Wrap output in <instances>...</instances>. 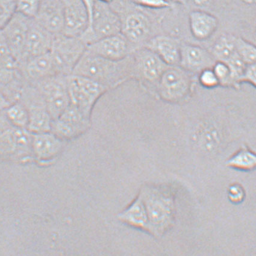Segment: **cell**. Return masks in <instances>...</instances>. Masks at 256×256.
I'll return each mask as SVG.
<instances>
[{"mask_svg": "<svg viewBox=\"0 0 256 256\" xmlns=\"http://www.w3.org/2000/svg\"><path fill=\"white\" fill-rule=\"evenodd\" d=\"M235 47L237 54L246 64L256 63V48L254 44L243 39L236 37Z\"/></svg>", "mask_w": 256, "mask_h": 256, "instance_id": "cell-26", "label": "cell"}, {"mask_svg": "<svg viewBox=\"0 0 256 256\" xmlns=\"http://www.w3.org/2000/svg\"><path fill=\"white\" fill-rule=\"evenodd\" d=\"M226 166L240 172H251L256 168V154L248 147L244 146L228 158Z\"/></svg>", "mask_w": 256, "mask_h": 256, "instance_id": "cell-23", "label": "cell"}, {"mask_svg": "<svg viewBox=\"0 0 256 256\" xmlns=\"http://www.w3.org/2000/svg\"><path fill=\"white\" fill-rule=\"evenodd\" d=\"M32 134L27 128H16L0 114V155L14 158L33 157Z\"/></svg>", "mask_w": 256, "mask_h": 256, "instance_id": "cell-6", "label": "cell"}, {"mask_svg": "<svg viewBox=\"0 0 256 256\" xmlns=\"http://www.w3.org/2000/svg\"><path fill=\"white\" fill-rule=\"evenodd\" d=\"M172 1L178 4H186L188 0H172Z\"/></svg>", "mask_w": 256, "mask_h": 256, "instance_id": "cell-38", "label": "cell"}, {"mask_svg": "<svg viewBox=\"0 0 256 256\" xmlns=\"http://www.w3.org/2000/svg\"><path fill=\"white\" fill-rule=\"evenodd\" d=\"M213 0H192L194 4L197 6L206 8L210 6Z\"/></svg>", "mask_w": 256, "mask_h": 256, "instance_id": "cell-37", "label": "cell"}, {"mask_svg": "<svg viewBox=\"0 0 256 256\" xmlns=\"http://www.w3.org/2000/svg\"><path fill=\"white\" fill-rule=\"evenodd\" d=\"M19 66L26 82L30 84L58 74L50 52L28 58Z\"/></svg>", "mask_w": 256, "mask_h": 256, "instance_id": "cell-18", "label": "cell"}, {"mask_svg": "<svg viewBox=\"0 0 256 256\" xmlns=\"http://www.w3.org/2000/svg\"><path fill=\"white\" fill-rule=\"evenodd\" d=\"M160 96L170 102L178 101L188 92L190 79L188 72L178 66H168L157 84Z\"/></svg>", "mask_w": 256, "mask_h": 256, "instance_id": "cell-10", "label": "cell"}, {"mask_svg": "<svg viewBox=\"0 0 256 256\" xmlns=\"http://www.w3.org/2000/svg\"><path fill=\"white\" fill-rule=\"evenodd\" d=\"M180 45L173 37L158 34L150 38L144 46L154 52L167 66H178L180 62Z\"/></svg>", "mask_w": 256, "mask_h": 256, "instance_id": "cell-20", "label": "cell"}, {"mask_svg": "<svg viewBox=\"0 0 256 256\" xmlns=\"http://www.w3.org/2000/svg\"><path fill=\"white\" fill-rule=\"evenodd\" d=\"M118 219L126 226L149 234L148 214L140 194L124 210L119 214Z\"/></svg>", "mask_w": 256, "mask_h": 256, "instance_id": "cell-21", "label": "cell"}, {"mask_svg": "<svg viewBox=\"0 0 256 256\" xmlns=\"http://www.w3.org/2000/svg\"><path fill=\"white\" fill-rule=\"evenodd\" d=\"M216 62L208 50L190 44H181L179 66L186 72L200 73L205 69L212 68Z\"/></svg>", "mask_w": 256, "mask_h": 256, "instance_id": "cell-17", "label": "cell"}, {"mask_svg": "<svg viewBox=\"0 0 256 256\" xmlns=\"http://www.w3.org/2000/svg\"><path fill=\"white\" fill-rule=\"evenodd\" d=\"M132 4L136 6L158 10L170 7L168 0H131Z\"/></svg>", "mask_w": 256, "mask_h": 256, "instance_id": "cell-32", "label": "cell"}, {"mask_svg": "<svg viewBox=\"0 0 256 256\" xmlns=\"http://www.w3.org/2000/svg\"><path fill=\"white\" fill-rule=\"evenodd\" d=\"M4 116L12 126L18 128H27L28 123V114L27 108L22 102H13L4 112Z\"/></svg>", "mask_w": 256, "mask_h": 256, "instance_id": "cell-25", "label": "cell"}, {"mask_svg": "<svg viewBox=\"0 0 256 256\" xmlns=\"http://www.w3.org/2000/svg\"><path fill=\"white\" fill-rule=\"evenodd\" d=\"M55 35L50 33L34 19L29 24L22 64L28 58L46 54L52 49Z\"/></svg>", "mask_w": 256, "mask_h": 256, "instance_id": "cell-15", "label": "cell"}, {"mask_svg": "<svg viewBox=\"0 0 256 256\" xmlns=\"http://www.w3.org/2000/svg\"><path fill=\"white\" fill-rule=\"evenodd\" d=\"M67 76L55 74L31 84L42 96L52 120L60 116L70 104Z\"/></svg>", "mask_w": 256, "mask_h": 256, "instance_id": "cell-8", "label": "cell"}, {"mask_svg": "<svg viewBox=\"0 0 256 256\" xmlns=\"http://www.w3.org/2000/svg\"><path fill=\"white\" fill-rule=\"evenodd\" d=\"M199 80L202 86L207 88H213L220 84L212 68L205 69L200 72Z\"/></svg>", "mask_w": 256, "mask_h": 256, "instance_id": "cell-33", "label": "cell"}, {"mask_svg": "<svg viewBox=\"0 0 256 256\" xmlns=\"http://www.w3.org/2000/svg\"><path fill=\"white\" fill-rule=\"evenodd\" d=\"M64 140L52 134L51 131L32 134V155L40 161L52 160L63 150Z\"/></svg>", "mask_w": 256, "mask_h": 256, "instance_id": "cell-19", "label": "cell"}, {"mask_svg": "<svg viewBox=\"0 0 256 256\" xmlns=\"http://www.w3.org/2000/svg\"><path fill=\"white\" fill-rule=\"evenodd\" d=\"M189 18L191 34L196 39L200 40L208 39L218 26L217 18L205 11L191 12Z\"/></svg>", "mask_w": 256, "mask_h": 256, "instance_id": "cell-22", "label": "cell"}, {"mask_svg": "<svg viewBox=\"0 0 256 256\" xmlns=\"http://www.w3.org/2000/svg\"><path fill=\"white\" fill-rule=\"evenodd\" d=\"M212 70L218 79L220 84L223 86H231L230 70L228 64L222 61H216Z\"/></svg>", "mask_w": 256, "mask_h": 256, "instance_id": "cell-30", "label": "cell"}, {"mask_svg": "<svg viewBox=\"0 0 256 256\" xmlns=\"http://www.w3.org/2000/svg\"><path fill=\"white\" fill-rule=\"evenodd\" d=\"M18 100L27 108L28 114V129L32 134L51 130L52 118L42 96L36 87L26 83Z\"/></svg>", "mask_w": 256, "mask_h": 256, "instance_id": "cell-7", "label": "cell"}, {"mask_svg": "<svg viewBox=\"0 0 256 256\" xmlns=\"http://www.w3.org/2000/svg\"><path fill=\"white\" fill-rule=\"evenodd\" d=\"M226 63L230 70L231 86H236L240 83V79L246 64L241 60L237 52Z\"/></svg>", "mask_w": 256, "mask_h": 256, "instance_id": "cell-27", "label": "cell"}, {"mask_svg": "<svg viewBox=\"0 0 256 256\" xmlns=\"http://www.w3.org/2000/svg\"><path fill=\"white\" fill-rule=\"evenodd\" d=\"M64 8L62 34L66 36L80 38L89 26V16L82 0H61Z\"/></svg>", "mask_w": 256, "mask_h": 256, "instance_id": "cell-12", "label": "cell"}, {"mask_svg": "<svg viewBox=\"0 0 256 256\" xmlns=\"http://www.w3.org/2000/svg\"><path fill=\"white\" fill-rule=\"evenodd\" d=\"M132 58L134 72L152 84H158L168 66L154 52L145 46L135 50Z\"/></svg>", "mask_w": 256, "mask_h": 256, "instance_id": "cell-11", "label": "cell"}, {"mask_svg": "<svg viewBox=\"0 0 256 256\" xmlns=\"http://www.w3.org/2000/svg\"><path fill=\"white\" fill-rule=\"evenodd\" d=\"M256 80V63L246 64L240 79V83L246 82L255 87Z\"/></svg>", "mask_w": 256, "mask_h": 256, "instance_id": "cell-35", "label": "cell"}, {"mask_svg": "<svg viewBox=\"0 0 256 256\" xmlns=\"http://www.w3.org/2000/svg\"><path fill=\"white\" fill-rule=\"evenodd\" d=\"M235 39L234 35L225 34L216 40L210 52L214 60L226 62L236 54Z\"/></svg>", "mask_w": 256, "mask_h": 256, "instance_id": "cell-24", "label": "cell"}, {"mask_svg": "<svg viewBox=\"0 0 256 256\" xmlns=\"http://www.w3.org/2000/svg\"><path fill=\"white\" fill-rule=\"evenodd\" d=\"M134 73L132 57L122 60H108L86 50L72 74L86 76L108 90L117 86Z\"/></svg>", "mask_w": 256, "mask_h": 256, "instance_id": "cell-2", "label": "cell"}, {"mask_svg": "<svg viewBox=\"0 0 256 256\" xmlns=\"http://www.w3.org/2000/svg\"><path fill=\"white\" fill-rule=\"evenodd\" d=\"M120 29L119 14L110 4L96 0L89 26L80 38L88 46L102 38L120 34Z\"/></svg>", "mask_w": 256, "mask_h": 256, "instance_id": "cell-4", "label": "cell"}, {"mask_svg": "<svg viewBox=\"0 0 256 256\" xmlns=\"http://www.w3.org/2000/svg\"><path fill=\"white\" fill-rule=\"evenodd\" d=\"M148 214L149 234L162 237L173 228L176 220L174 188L170 185H146L139 194Z\"/></svg>", "mask_w": 256, "mask_h": 256, "instance_id": "cell-1", "label": "cell"}, {"mask_svg": "<svg viewBox=\"0 0 256 256\" xmlns=\"http://www.w3.org/2000/svg\"><path fill=\"white\" fill-rule=\"evenodd\" d=\"M34 20L55 36L62 34L64 16L61 0H41L39 11Z\"/></svg>", "mask_w": 256, "mask_h": 256, "instance_id": "cell-16", "label": "cell"}, {"mask_svg": "<svg viewBox=\"0 0 256 256\" xmlns=\"http://www.w3.org/2000/svg\"><path fill=\"white\" fill-rule=\"evenodd\" d=\"M13 104L4 94L0 92V114L4 113Z\"/></svg>", "mask_w": 256, "mask_h": 256, "instance_id": "cell-36", "label": "cell"}, {"mask_svg": "<svg viewBox=\"0 0 256 256\" xmlns=\"http://www.w3.org/2000/svg\"><path fill=\"white\" fill-rule=\"evenodd\" d=\"M16 13L4 28L2 29L12 54L20 63L24 52L26 38L30 20Z\"/></svg>", "mask_w": 256, "mask_h": 256, "instance_id": "cell-13", "label": "cell"}, {"mask_svg": "<svg viewBox=\"0 0 256 256\" xmlns=\"http://www.w3.org/2000/svg\"><path fill=\"white\" fill-rule=\"evenodd\" d=\"M246 1H254V0H246Z\"/></svg>", "mask_w": 256, "mask_h": 256, "instance_id": "cell-40", "label": "cell"}, {"mask_svg": "<svg viewBox=\"0 0 256 256\" xmlns=\"http://www.w3.org/2000/svg\"><path fill=\"white\" fill-rule=\"evenodd\" d=\"M16 14L14 0H0V30L4 28Z\"/></svg>", "mask_w": 256, "mask_h": 256, "instance_id": "cell-29", "label": "cell"}, {"mask_svg": "<svg viewBox=\"0 0 256 256\" xmlns=\"http://www.w3.org/2000/svg\"><path fill=\"white\" fill-rule=\"evenodd\" d=\"M132 47L122 33L102 38L88 45L86 50L94 54L112 60L128 58Z\"/></svg>", "mask_w": 256, "mask_h": 256, "instance_id": "cell-14", "label": "cell"}, {"mask_svg": "<svg viewBox=\"0 0 256 256\" xmlns=\"http://www.w3.org/2000/svg\"><path fill=\"white\" fill-rule=\"evenodd\" d=\"M99 2H104V4H111L114 2V0H98Z\"/></svg>", "mask_w": 256, "mask_h": 256, "instance_id": "cell-39", "label": "cell"}, {"mask_svg": "<svg viewBox=\"0 0 256 256\" xmlns=\"http://www.w3.org/2000/svg\"><path fill=\"white\" fill-rule=\"evenodd\" d=\"M13 60H16L12 54L4 34L0 30V66Z\"/></svg>", "mask_w": 256, "mask_h": 256, "instance_id": "cell-34", "label": "cell"}, {"mask_svg": "<svg viewBox=\"0 0 256 256\" xmlns=\"http://www.w3.org/2000/svg\"><path fill=\"white\" fill-rule=\"evenodd\" d=\"M122 22L120 33L130 43L132 47L145 45L150 40L152 23L148 14L138 10L116 11Z\"/></svg>", "mask_w": 256, "mask_h": 256, "instance_id": "cell-9", "label": "cell"}, {"mask_svg": "<svg viewBox=\"0 0 256 256\" xmlns=\"http://www.w3.org/2000/svg\"><path fill=\"white\" fill-rule=\"evenodd\" d=\"M229 201L234 204H240L246 199V192L242 185L233 184L230 185L228 190Z\"/></svg>", "mask_w": 256, "mask_h": 256, "instance_id": "cell-31", "label": "cell"}, {"mask_svg": "<svg viewBox=\"0 0 256 256\" xmlns=\"http://www.w3.org/2000/svg\"><path fill=\"white\" fill-rule=\"evenodd\" d=\"M70 104L90 118L94 106L108 90L86 76L70 74L67 76Z\"/></svg>", "mask_w": 256, "mask_h": 256, "instance_id": "cell-3", "label": "cell"}, {"mask_svg": "<svg viewBox=\"0 0 256 256\" xmlns=\"http://www.w3.org/2000/svg\"><path fill=\"white\" fill-rule=\"evenodd\" d=\"M87 46L80 38L56 35L50 50L58 74L69 76L86 50Z\"/></svg>", "mask_w": 256, "mask_h": 256, "instance_id": "cell-5", "label": "cell"}, {"mask_svg": "<svg viewBox=\"0 0 256 256\" xmlns=\"http://www.w3.org/2000/svg\"><path fill=\"white\" fill-rule=\"evenodd\" d=\"M41 0H14L16 13L34 19L39 11Z\"/></svg>", "mask_w": 256, "mask_h": 256, "instance_id": "cell-28", "label": "cell"}]
</instances>
